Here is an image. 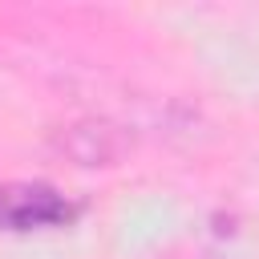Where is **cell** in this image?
I'll return each mask as SVG.
<instances>
[{"label": "cell", "instance_id": "cell-1", "mask_svg": "<svg viewBox=\"0 0 259 259\" xmlns=\"http://www.w3.org/2000/svg\"><path fill=\"white\" fill-rule=\"evenodd\" d=\"M73 219V202L45 182H8L0 186V227L4 231H32L57 227Z\"/></svg>", "mask_w": 259, "mask_h": 259}]
</instances>
